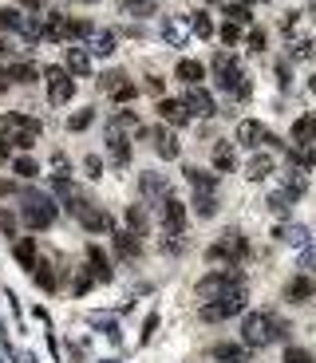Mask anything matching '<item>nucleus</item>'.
<instances>
[{"instance_id":"17","label":"nucleus","mask_w":316,"mask_h":363,"mask_svg":"<svg viewBox=\"0 0 316 363\" xmlns=\"http://www.w3.org/2000/svg\"><path fill=\"white\" fill-rule=\"evenodd\" d=\"M174 75H178L182 83H190V87H202V79H206V68H202L198 60H178Z\"/></svg>"},{"instance_id":"27","label":"nucleus","mask_w":316,"mask_h":363,"mask_svg":"<svg viewBox=\"0 0 316 363\" xmlns=\"http://www.w3.org/2000/svg\"><path fill=\"white\" fill-rule=\"evenodd\" d=\"M115 249H119V257H138V237L135 233H115Z\"/></svg>"},{"instance_id":"11","label":"nucleus","mask_w":316,"mask_h":363,"mask_svg":"<svg viewBox=\"0 0 316 363\" xmlns=\"http://www.w3.org/2000/svg\"><path fill=\"white\" fill-rule=\"evenodd\" d=\"M162 40H166L170 48H186V40H190L186 16H162Z\"/></svg>"},{"instance_id":"16","label":"nucleus","mask_w":316,"mask_h":363,"mask_svg":"<svg viewBox=\"0 0 316 363\" xmlns=\"http://www.w3.org/2000/svg\"><path fill=\"white\" fill-rule=\"evenodd\" d=\"M63 71H75V75H91V56L83 48H71L63 51Z\"/></svg>"},{"instance_id":"10","label":"nucleus","mask_w":316,"mask_h":363,"mask_svg":"<svg viewBox=\"0 0 316 363\" xmlns=\"http://www.w3.org/2000/svg\"><path fill=\"white\" fill-rule=\"evenodd\" d=\"M182 103H186L190 119H194V115H198V119H214V115H217V103H214V95H209L206 87H190V95Z\"/></svg>"},{"instance_id":"4","label":"nucleus","mask_w":316,"mask_h":363,"mask_svg":"<svg viewBox=\"0 0 316 363\" xmlns=\"http://www.w3.org/2000/svg\"><path fill=\"white\" fill-rule=\"evenodd\" d=\"M241 284H245V281H241L233 269H217V272H206V276L194 284V296L202 304H209V300H221V296L233 293V288H241Z\"/></svg>"},{"instance_id":"15","label":"nucleus","mask_w":316,"mask_h":363,"mask_svg":"<svg viewBox=\"0 0 316 363\" xmlns=\"http://www.w3.org/2000/svg\"><path fill=\"white\" fill-rule=\"evenodd\" d=\"M285 296H288V304H308L312 300V281H308V272H300V276H293V281L285 284Z\"/></svg>"},{"instance_id":"7","label":"nucleus","mask_w":316,"mask_h":363,"mask_svg":"<svg viewBox=\"0 0 316 363\" xmlns=\"http://www.w3.org/2000/svg\"><path fill=\"white\" fill-rule=\"evenodd\" d=\"M245 253H249L245 237H241L237 229H226L214 245H209V261H226V265H229V261H241Z\"/></svg>"},{"instance_id":"8","label":"nucleus","mask_w":316,"mask_h":363,"mask_svg":"<svg viewBox=\"0 0 316 363\" xmlns=\"http://www.w3.org/2000/svg\"><path fill=\"white\" fill-rule=\"evenodd\" d=\"M75 95V83H71V75L63 68H48V99L56 103V107H63V103Z\"/></svg>"},{"instance_id":"5","label":"nucleus","mask_w":316,"mask_h":363,"mask_svg":"<svg viewBox=\"0 0 316 363\" xmlns=\"http://www.w3.org/2000/svg\"><path fill=\"white\" fill-rule=\"evenodd\" d=\"M214 75H217V87L229 91V95H249V83H245V71L233 56H214Z\"/></svg>"},{"instance_id":"31","label":"nucleus","mask_w":316,"mask_h":363,"mask_svg":"<svg viewBox=\"0 0 316 363\" xmlns=\"http://www.w3.org/2000/svg\"><path fill=\"white\" fill-rule=\"evenodd\" d=\"M123 8L130 16H154V0H123Z\"/></svg>"},{"instance_id":"26","label":"nucleus","mask_w":316,"mask_h":363,"mask_svg":"<svg viewBox=\"0 0 316 363\" xmlns=\"http://www.w3.org/2000/svg\"><path fill=\"white\" fill-rule=\"evenodd\" d=\"M36 75H40L36 63H24V60L12 63V71H8V79H12V83H36Z\"/></svg>"},{"instance_id":"20","label":"nucleus","mask_w":316,"mask_h":363,"mask_svg":"<svg viewBox=\"0 0 316 363\" xmlns=\"http://www.w3.org/2000/svg\"><path fill=\"white\" fill-rule=\"evenodd\" d=\"M293 142L296 151H312V115H300L293 122Z\"/></svg>"},{"instance_id":"21","label":"nucleus","mask_w":316,"mask_h":363,"mask_svg":"<svg viewBox=\"0 0 316 363\" xmlns=\"http://www.w3.org/2000/svg\"><path fill=\"white\" fill-rule=\"evenodd\" d=\"M87 51H91V56H111V51H115V36H111V32H95V28H91L87 32Z\"/></svg>"},{"instance_id":"40","label":"nucleus","mask_w":316,"mask_h":363,"mask_svg":"<svg viewBox=\"0 0 316 363\" xmlns=\"http://www.w3.org/2000/svg\"><path fill=\"white\" fill-rule=\"evenodd\" d=\"M237 36H241V28H237V24H221V40H226V44H233Z\"/></svg>"},{"instance_id":"42","label":"nucleus","mask_w":316,"mask_h":363,"mask_svg":"<svg viewBox=\"0 0 316 363\" xmlns=\"http://www.w3.org/2000/svg\"><path fill=\"white\" fill-rule=\"evenodd\" d=\"M249 48H253V51L265 48V32H249Z\"/></svg>"},{"instance_id":"13","label":"nucleus","mask_w":316,"mask_h":363,"mask_svg":"<svg viewBox=\"0 0 316 363\" xmlns=\"http://www.w3.org/2000/svg\"><path fill=\"white\" fill-rule=\"evenodd\" d=\"M237 142L241 146H261V142H269V131L257 119H245V122H237Z\"/></svg>"},{"instance_id":"35","label":"nucleus","mask_w":316,"mask_h":363,"mask_svg":"<svg viewBox=\"0 0 316 363\" xmlns=\"http://www.w3.org/2000/svg\"><path fill=\"white\" fill-rule=\"evenodd\" d=\"M12 170H16L20 178H36V174H40V166H36L32 158H16V162H12Z\"/></svg>"},{"instance_id":"47","label":"nucleus","mask_w":316,"mask_h":363,"mask_svg":"<svg viewBox=\"0 0 316 363\" xmlns=\"http://www.w3.org/2000/svg\"><path fill=\"white\" fill-rule=\"evenodd\" d=\"M0 83H4V79H0Z\"/></svg>"},{"instance_id":"24","label":"nucleus","mask_w":316,"mask_h":363,"mask_svg":"<svg viewBox=\"0 0 316 363\" xmlns=\"http://www.w3.org/2000/svg\"><path fill=\"white\" fill-rule=\"evenodd\" d=\"M209 355L221 359V363H245V348H237V343H214Z\"/></svg>"},{"instance_id":"6","label":"nucleus","mask_w":316,"mask_h":363,"mask_svg":"<svg viewBox=\"0 0 316 363\" xmlns=\"http://www.w3.org/2000/svg\"><path fill=\"white\" fill-rule=\"evenodd\" d=\"M245 308V284L241 288H233V293H226L221 300H209L198 308V320L202 324H217V320H229V316H237Z\"/></svg>"},{"instance_id":"45","label":"nucleus","mask_w":316,"mask_h":363,"mask_svg":"<svg viewBox=\"0 0 316 363\" xmlns=\"http://www.w3.org/2000/svg\"><path fill=\"white\" fill-rule=\"evenodd\" d=\"M241 4H245V8H249V4H253V0H241Z\"/></svg>"},{"instance_id":"32","label":"nucleus","mask_w":316,"mask_h":363,"mask_svg":"<svg viewBox=\"0 0 316 363\" xmlns=\"http://www.w3.org/2000/svg\"><path fill=\"white\" fill-rule=\"evenodd\" d=\"M198 217H214V213H217V198H214V193H198Z\"/></svg>"},{"instance_id":"9","label":"nucleus","mask_w":316,"mask_h":363,"mask_svg":"<svg viewBox=\"0 0 316 363\" xmlns=\"http://www.w3.org/2000/svg\"><path fill=\"white\" fill-rule=\"evenodd\" d=\"M158 205H162V229L170 237H182V229H186V205L178 202V198H170V193H166V202H158Z\"/></svg>"},{"instance_id":"39","label":"nucleus","mask_w":316,"mask_h":363,"mask_svg":"<svg viewBox=\"0 0 316 363\" xmlns=\"http://www.w3.org/2000/svg\"><path fill=\"white\" fill-rule=\"evenodd\" d=\"M281 237H285V241H293V245H305L308 241V229H305V225H296V229H281Z\"/></svg>"},{"instance_id":"38","label":"nucleus","mask_w":316,"mask_h":363,"mask_svg":"<svg viewBox=\"0 0 316 363\" xmlns=\"http://www.w3.org/2000/svg\"><path fill=\"white\" fill-rule=\"evenodd\" d=\"M91 119H95V111H79V115H71V119H68V127H71V131H83V127H91Z\"/></svg>"},{"instance_id":"19","label":"nucleus","mask_w":316,"mask_h":363,"mask_svg":"<svg viewBox=\"0 0 316 363\" xmlns=\"http://www.w3.org/2000/svg\"><path fill=\"white\" fill-rule=\"evenodd\" d=\"M130 134H107V151H111V162L115 166H127L130 162Z\"/></svg>"},{"instance_id":"33","label":"nucleus","mask_w":316,"mask_h":363,"mask_svg":"<svg viewBox=\"0 0 316 363\" xmlns=\"http://www.w3.org/2000/svg\"><path fill=\"white\" fill-rule=\"evenodd\" d=\"M16 257L32 269V265H36V241H32V237H28V241H16Z\"/></svg>"},{"instance_id":"18","label":"nucleus","mask_w":316,"mask_h":363,"mask_svg":"<svg viewBox=\"0 0 316 363\" xmlns=\"http://www.w3.org/2000/svg\"><path fill=\"white\" fill-rule=\"evenodd\" d=\"M182 174H186V182H190V186H194L198 193H217V178H214V174L198 170V166H186V170H182Z\"/></svg>"},{"instance_id":"12","label":"nucleus","mask_w":316,"mask_h":363,"mask_svg":"<svg viewBox=\"0 0 316 363\" xmlns=\"http://www.w3.org/2000/svg\"><path fill=\"white\" fill-rule=\"evenodd\" d=\"M158 119H166L170 127H186L190 122V111L182 99H158Z\"/></svg>"},{"instance_id":"46","label":"nucleus","mask_w":316,"mask_h":363,"mask_svg":"<svg viewBox=\"0 0 316 363\" xmlns=\"http://www.w3.org/2000/svg\"><path fill=\"white\" fill-rule=\"evenodd\" d=\"M83 4H91V0H83Z\"/></svg>"},{"instance_id":"28","label":"nucleus","mask_w":316,"mask_h":363,"mask_svg":"<svg viewBox=\"0 0 316 363\" xmlns=\"http://www.w3.org/2000/svg\"><path fill=\"white\" fill-rule=\"evenodd\" d=\"M24 28V16L16 8H0V32H20Z\"/></svg>"},{"instance_id":"2","label":"nucleus","mask_w":316,"mask_h":363,"mask_svg":"<svg viewBox=\"0 0 316 363\" xmlns=\"http://www.w3.org/2000/svg\"><path fill=\"white\" fill-rule=\"evenodd\" d=\"M0 134H4L12 146H36L44 127H40V119H32V115H24V111H8V115H0Z\"/></svg>"},{"instance_id":"44","label":"nucleus","mask_w":316,"mask_h":363,"mask_svg":"<svg viewBox=\"0 0 316 363\" xmlns=\"http://www.w3.org/2000/svg\"><path fill=\"white\" fill-rule=\"evenodd\" d=\"M20 4H24V8H32V12H36V8H44V0H20Z\"/></svg>"},{"instance_id":"34","label":"nucleus","mask_w":316,"mask_h":363,"mask_svg":"<svg viewBox=\"0 0 316 363\" xmlns=\"http://www.w3.org/2000/svg\"><path fill=\"white\" fill-rule=\"evenodd\" d=\"M190 32H198V36H209V32H214L206 12H194V16H190Z\"/></svg>"},{"instance_id":"30","label":"nucleus","mask_w":316,"mask_h":363,"mask_svg":"<svg viewBox=\"0 0 316 363\" xmlns=\"http://www.w3.org/2000/svg\"><path fill=\"white\" fill-rule=\"evenodd\" d=\"M233 146H214V166L217 170H233Z\"/></svg>"},{"instance_id":"41","label":"nucleus","mask_w":316,"mask_h":363,"mask_svg":"<svg viewBox=\"0 0 316 363\" xmlns=\"http://www.w3.org/2000/svg\"><path fill=\"white\" fill-rule=\"evenodd\" d=\"M293 56H296V60H308V56H312V44H308V40H300V44L293 48Z\"/></svg>"},{"instance_id":"37","label":"nucleus","mask_w":316,"mask_h":363,"mask_svg":"<svg viewBox=\"0 0 316 363\" xmlns=\"http://www.w3.org/2000/svg\"><path fill=\"white\" fill-rule=\"evenodd\" d=\"M285 363H312V352H308V348H288Z\"/></svg>"},{"instance_id":"29","label":"nucleus","mask_w":316,"mask_h":363,"mask_svg":"<svg viewBox=\"0 0 316 363\" xmlns=\"http://www.w3.org/2000/svg\"><path fill=\"white\" fill-rule=\"evenodd\" d=\"M127 225H130L135 237H142V233H147V213L138 210V205H130V210H127Z\"/></svg>"},{"instance_id":"36","label":"nucleus","mask_w":316,"mask_h":363,"mask_svg":"<svg viewBox=\"0 0 316 363\" xmlns=\"http://www.w3.org/2000/svg\"><path fill=\"white\" fill-rule=\"evenodd\" d=\"M226 16H229V24H237V28H241V24H249V8H245V4H229Z\"/></svg>"},{"instance_id":"43","label":"nucleus","mask_w":316,"mask_h":363,"mask_svg":"<svg viewBox=\"0 0 316 363\" xmlns=\"http://www.w3.org/2000/svg\"><path fill=\"white\" fill-rule=\"evenodd\" d=\"M8 158H12V142L0 134V162H8Z\"/></svg>"},{"instance_id":"14","label":"nucleus","mask_w":316,"mask_h":363,"mask_svg":"<svg viewBox=\"0 0 316 363\" xmlns=\"http://www.w3.org/2000/svg\"><path fill=\"white\" fill-rule=\"evenodd\" d=\"M138 190H142V198H150V202H162V198H166V178L158 170H147L138 178Z\"/></svg>"},{"instance_id":"22","label":"nucleus","mask_w":316,"mask_h":363,"mask_svg":"<svg viewBox=\"0 0 316 363\" xmlns=\"http://www.w3.org/2000/svg\"><path fill=\"white\" fill-rule=\"evenodd\" d=\"M269 174H273V154H253L249 166H245V178L261 182V178H269Z\"/></svg>"},{"instance_id":"23","label":"nucleus","mask_w":316,"mask_h":363,"mask_svg":"<svg viewBox=\"0 0 316 363\" xmlns=\"http://www.w3.org/2000/svg\"><path fill=\"white\" fill-rule=\"evenodd\" d=\"M154 151L162 154V158H178V154H182V146H178V134L154 131Z\"/></svg>"},{"instance_id":"3","label":"nucleus","mask_w":316,"mask_h":363,"mask_svg":"<svg viewBox=\"0 0 316 363\" xmlns=\"http://www.w3.org/2000/svg\"><path fill=\"white\" fill-rule=\"evenodd\" d=\"M20 217H24V225L28 229H51L56 225V217H59V210H56V202H51L48 193H24L20 198Z\"/></svg>"},{"instance_id":"25","label":"nucleus","mask_w":316,"mask_h":363,"mask_svg":"<svg viewBox=\"0 0 316 363\" xmlns=\"http://www.w3.org/2000/svg\"><path fill=\"white\" fill-rule=\"evenodd\" d=\"M87 261H91V276H95V281H111L107 257H103V253H99L95 245H91V249H87Z\"/></svg>"},{"instance_id":"1","label":"nucleus","mask_w":316,"mask_h":363,"mask_svg":"<svg viewBox=\"0 0 316 363\" xmlns=\"http://www.w3.org/2000/svg\"><path fill=\"white\" fill-rule=\"evenodd\" d=\"M288 332H293V328L276 312H253L241 324V343H245V348H269V343L285 340Z\"/></svg>"}]
</instances>
